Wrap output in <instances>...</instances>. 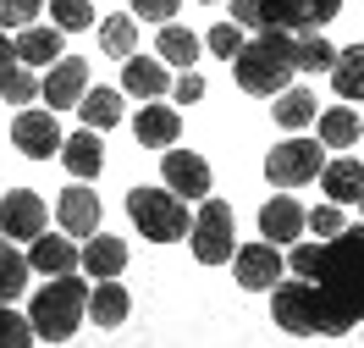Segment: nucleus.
<instances>
[{
  "mask_svg": "<svg viewBox=\"0 0 364 348\" xmlns=\"http://www.w3.org/2000/svg\"><path fill=\"white\" fill-rule=\"evenodd\" d=\"M287 265H293V277L315 282V337H342L364 321V227H342L337 238H320V243L298 238L287 243Z\"/></svg>",
  "mask_w": 364,
  "mask_h": 348,
  "instance_id": "1",
  "label": "nucleus"
},
{
  "mask_svg": "<svg viewBox=\"0 0 364 348\" xmlns=\"http://www.w3.org/2000/svg\"><path fill=\"white\" fill-rule=\"evenodd\" d=\"M232 72H237V89L243 94H282L298 72V33L287 28H259L254 39H243V50L232 56Z\"/></svg>",
  "mask_w": 364,
  "mask_h": 348,
  "instance_id": "2",
  "label": "nucleus"
},
{
  "mask_svg": "<svg viewBox=\"0 0 364 348\" xmlns=\"http://www.w3.org/2000/svg\"><path fill=\"white\" fill-rule=\"evenodd\" d=\"M83 315H89V282L77 277V271L50 277L45 288L33 293V304H28V321H33V332H39L45 343H67L72 332L83 326Z\"/></svg>",
  "mask_w": 364,
  "mask_h": 348,
  "instance_id": "3",
  "label": "nucleus"
},
{
  "mask_svg": "<svg viewBox=\"0 0 364 348\" xmlns=\"http://www.w3.org/2000/svg\"><path fill=\"white\" fill-rule=\"evenodd\" d=\"M127 216L133 227L149 238V243H177L193 232V216H188V199L171 194V188H133L127 194Z\"/></svg>",
  "mask_w": 364,
  "mask_h": 348,
  "instance_id": "4",
  "label": "nucleus"
},
{
  "mask_svg": "<svg viewBox=\"0 0 364 348\" xmlns=\"http://www.w3.org/2000/svg\"><path fill=\"white\" fill-rule=\"evenodd\" d=\"M188 243H193V260L199 265H227L237 255V221H232V205L227 199H199V216H193V232H188Z\"/></svg>",
  "mask_w": 364,
  "mask_h": 348,
  "instance_id": "5",
  "label": "nucleus"
},
{
  "mask_svg": "<svg viewBox=\"0 0 364 348\" xmlns=\"http://www.w3.org/2000/svg\"><path fill=\"white\" fill-rule=\"evenodd\" d=\"M320 166H326V144L320 139H287L265 155V177H271V188H304L320 177Z\"/></svg>",
  "mask_w": 364,
  "mask_h": 348,
  "instance_id": "6",
  "label": "nucleus"
},
{
  "mask_svg": "<svg viewBox=\"0 0 364 348\" xmlns=\"http://www.w3.org/2000/svg\"><path fill=\"white\" fill-rule=\"evenodd\" d=\"M342 11V0H259V23L287 33H320Z\"/></svg>",
  "mask_w": 364,
  "mask_h": 348,
  "instance_id": "7",
  "label": "nucleus"
},
{
  "mask_svg": "<svg viewBox=\"0 0 364 348\" xmlns=\"http://www.w3.org/2000/svg\"><path fill=\"white\" fill-rule=\"evenodd\" d=\"M232 271H237V288H249V293H271L276 282H282V271H287L282 243H271V238L243 243V249L232 255Z\"/></svg>",
  "mask_w": 364,
  "mask_h": 348,
  "instance_id": "8",
  "label": "nucleus"
},
{
  "mask_svg": "<svg viewBox=\"0 0 364 348\" xmlns=\"http://www.w3.org/2000/svg\"><path fill=\"white\" fill-rule=\"evenodd\" d=\"M45 221H50V210L33 188H11V194L0 199V232L17 238V243H33V238L45 232Z\"/></svg>",
  "mask_w": 364,
  "mask_h": 348,
  "instance_id": "9",
  "label": "nucleus"
},
{
  "mask_svg": "<svg viewBox=\"0 0 364 348\" xmlns=\"http://www.w3.org/2000/svg\"><path fill=\"white\" fill-rule=\"evenodd\" d=\"M83 94H89V61H83V56H61V61H50L45 89H39V100H45L50 111H72Z\"/></svg>",
  "mask_w": 364,
  "mask_h": 348,
  "instance_id": "10",
  "label": "nucleus"
},
{
  "mask_svg": "<svg viewBox=\"0 0 364 348\" xmlns=\"http://www.w3.org/2000/svg\"><path fill=\"white\" fill-rule=\"evenodd\" d=\"M11 144L23 149L28 161H50L55 149H61V127H55V111H17L11 122Z\"/></svg>",
  "mask_w": 364,
  "mask_h": 348,
  "instance_id": "11",
  "label": "nucleus"
},
{
  "mask_svg": "<svg viewBox=\"0 0 364 348\" xmlns=\"http://www.w3.org/2000/svg\"><path fill=\"white\" fill-rule=\"evenodd\" d=\"M100 216H105V205H100L94 188H83V177L55 199V221H61V232H72V238H94V232H100Z\"/></svg>",
  "mask_w": 364,
  "mask_h": 348,
  "instance_id": "12",
  "label": "nucleus"
},
{
  "mask_svg": "<svg viewBox=\"0 0 364 348\" xmlns=\"http://www.w3.org/2000/svg\"><path fill=\"white\" fill-rule=\"evenodd\" d=\"M160 177H166V188L182 194V199H205L210 194V166H205V155H193V149H166Z\"/></svg>",
  "mask_w": 364,
  "mask_h": 348,
  "instance_id": "13",
  "label": "nucleus"
},
{
  "mask_svg": "<svg viewBox=\"0 0 364 348\" xmlns=\"http://www.w3.org/2000/svg\"><path fill=\"white\" fill-rule=\"evenodd\" d=\"M177 133H182L177 105H160V100H144V105H138L133 139L144 144V149H171V144H177Z\"/></svg>",
  "mask_w": 364,
  "mask_h": 348,
  "instance_id": "14",
  "label": "nucleus"
},
{
  "mask_svg": "<svg viewBox=\"0 0 364 348\" xmlns=\"http://www.w3.org/2000/svg\"><path fill=\"white\" fill-rule=\"evenodd\" d=\"M259 232H265L271 243H298V238L309 232V210L298 205L293 194H276L271 205L259 210Z\"/></svg>",
  "mask_w": 364,
  "mask_h": 348,
  "instance_id": "15",
  "label": "nucleus"
},
{
  "mask_svg": "<svg viewBox=\"0 0 364 348\" xmlns=\"http://www.w3.org/2000/svg\"><path fill=\"white\" fill-rule=\"evenodd\" d=\"M28 260H33V271L61 277V271H77V265H83V249L72 243V232H39L33 249H28Z\"/></svg>",
  "mask_w": 364,
  "mask_h": 348,
  "instance_id": "16",
  "label": "nucleus"
},
{
  "mask_svg": "<svg viewBox=\"0 0 364 348\" xmlns=\"http://www.w3.org/2000/svg\"><path fill=\"white\" fill-rule=\"evenodd\" d=\"M67 56V39H61V28L55 23H28V28H17V61L23 67H50V61H61Z\"/></svg>",
  "mask_w": 364,
  "mask_h": 348,
  "instance_id": "17",
  "label": "nucleus"
},
{
  "mask_svg": "<svg viewBox=\"0 0 364 348\" xmlns=\"http://www.w3.org/2000/svg\"><path fill=\"white\" fill-rule=\"evenodd\" d=\"M61 161H67L72 177H100V166H105V144H100V127H77L61 139Z\"/></svg>",
  "mask_w": 364,
  "mask_h": 348,
  "instance_id": "18",
  "label": "nucleus"
},
{
  "mask_svg": "<svg viewBox=\"0 0 364 348\" xmlns=\"http://www.w3.org/2000/svg\"><path fill=\"white\" fill-rule=\"evenodd\" d=\"M122 89L127 94H138V100H160V94L171 89V78H166V61L160 56H127L122 61Z\"/></svg>",
  "mask_w": 364,
  "mask_h": 348,
  "instance_id": "19",
  "label": "nucleus"
},
{
  "mask_svg": "<svg viewBox=\"0 0 364 348\" xmlns=\"http://www.w3.org/2000/svg\"><path fill=\"white\" fill-rule=\"evenodd\" d=\"M320 188H326V199H337V205H359L364 199V161H353V155L326 161L320 166Z\"/></svg>",
  "mask_w": 364,
  "mask_h": 348,
  "instance_id": "20",
  "label": "nucleus"
},
{
  "mask_svg": "<svg viewBox=\"0 0 364 348\" xmlns=\"http://www.w3.org/2000/svg\"><path fill=\"white\" fill-rule=\"evenodd\" d=\"M83 271H89L94 282H100V277H122V271H127V243L111 238V232L83 238Z\"/></svg>",
  "mask_w": 364,
  "mask_h": 348,
  "instance_id": "21",
  "label": "nucleus"
},
{
  "mask_svg": "<svg viewBox=\"0 0 364 348\" xmlns=\"http://www.w3.org/2000/svg\"><path fill=\"white\" fill-rule=\"evenodd\" d=\"M127 310H133V299H127V288H122L116 277H100L89 288V321L94 326H122Z\"/></svg>",
  "mask_w": 364,
  "mask_h": 348,
  "instance_id": "22",
  "label": "nucleus"
},
{
  "mask_svg": "<svg viewBox=\"0 0 364 348\" xmlns=\"http://www.w3.org/2000/svg\"><path fill=\"white\" fill-rule=\"evenodd\" d=\"M199 33H188V28H177V23H160V39H155V56L166 61V67H193L199 61Z\"/></svg>",
  "mask_w": 364,
  "mask_h": 348,
  "instance_id": "23",
  "label": "nucleus"
},
{
  "mask_svg": "<svg viewBox=\"0 0 364 348\" xmlns=\"http://www.w3.org/2000/svg\"><path fill=\"white\" fill-rule=\"evenodd\" d=\"M331 89H337L342 100H364V45L337 50V61H331Z\"/></svg>",
  "mask_w": 364,
  "mask_h": 348,
  "instance_id": "24",
  "label": "nucleus"
},
{
  "mask_svg": "<svg viewBox=\"0 0 364 348\" xmlns=\"http://www.w3.org/2000/svg\"><path fill=\"white\" fill-rule=\"evenodd\" d=\"M28 271H33V260L17 255V238H6V232H0V304L17 299V293L28 288Z\"/></svg>",
  "mask_w": 364,
  "mask_h": 348,
  "instance_id": "25",
  "label": "nucleus"
},
{
  "mask_svg": "<svg viewBox=\"0 0 364 348\" xmlns=\"http://www.w3.org/2000/svg\"><path fill=\"white\" fill-rule=\"evenodd\" d=\"M100 50L116 56V61H127V56L138 50V17H133V11H116V17L100 23Z\"/></svg>",
  "mask_w": 364,
  "mask_h": 348,
  "instance_id": "26",
  "label": "nucleus"
},
{
  "mask_svg": "<svg viewBox=\"0 0 364 348\" xmlns=\"http://www.w3.org/2000/svg\"><path fill=\"white\" fill-rule=\"evenodd\" d=\"M359 116L353 105H331V111H320V144L326 149H348V144H359Z\"/></svg>",
  "mask_w": 364,
  "mask_h": 348,
  "instance_id": "27",
  "label": "nucleus"
},
{
  "mask_svg": "<svg viewBox=\"0 0 364 348\" xmlns=\"http://www.w3.org/2000/svg\"><path fill=\"white\" fill-rule=\"evenodd\" d=\"M315 116H320V105H315V94H309V89L287 83V89L276 94V127H309Z\"/></svg>",
  "mask_w": 364,
  "mask_h": 348,
  "instance_id": "28",
  "label": "nucleus"
},
{
  "mask_svg": "<svg viewBox=\"0 0 364 348\" xmlns=\"http://www.w3.org/2000/svg\"><path fill=\"white\" fill-rule=\"evenodd\" d=\"M77 111H83V127H116L122 122V94L116 89H89L83 100H77Z\"/></svg>",
  "mask_w": 364,
  "mask_h": 348,
  "instance_id": "29",
  "label": "nucleus"
},
{
  "mask_svg": "<svg viewBox=\"0 0 364 348\" xmlns=\"http://www.w3.org/2000/svg\"><path fill=\"white\" fill-rule=\"evenodd\" d=\"M45 11H50V23L61 28V33H83V28H94V0H50Z\"/></svg>",
  "mask_w": 364,
  "mask_h": 348,
  "instance_id": "30",
  "label": "nucleus"
},
{
  "mask_svg": "<svg viewBox=\"0 0 364 348\" xmlns=\"http://www.w3.org/2000/svg\"><path fill=\"white\" fill-rule=\"evenodd\" d=\"M39 89H45V78H33V67H17L0 78V100H11V105H28V100H39Z\"/></svg>",
  "mask_w": 364,
  "mask_h": 348,
  "instance_id": "31",
  "label": "nucleus"
},
{
  "mask_svg": "<svg viewBox=\"0 0 364 348\" xmlns=\"http://www.w3.org/2000/svg\"><path fill=\"white\" fill-rule=\"evenodd\" d=\"M337 61V45L320 39V33H298V72H331Z\"/></svg>",
  "mask_w": 364,
  "mask_h": 348,
  "instance_id": "32",
  "label": "nucleus"
},
{
  "mask_svg": "<svg viewBox=\"0 0 364 348\" xmlns=\"http://www.w3.org/2000/svg\"><path fill=\"white\" fill-rule=\"evenodd\" d=\"M33 337H39V332H33V321H23L11 304H0V348H28Z\"/></svg>",
  "mask_w": 364,
  "mask_h": 348,
  "instance_id": "33",
  "label": "nucleus"
},
{
  "mask_svg": "<svg viewBox=\"0 0 364 348\" xmlns=\"http://www.w3.org/2000/svg\"><path fill=\"white\" fill-rule=\"evenodd\" d=\"M205 45H210V56H221V61H232L237 50H243V23H215L205 33Z\"/></svg>",
  "mask_w": 364,
  "mask_h": 348,
  "instance_id": "34",
  "label": "nucleus"
},
{
  "mask_svg": "<svg viewBox=\"0 0 364 348\" xmlns=\"http://www.w3.org/2000/svg\"><path fill=\"white\" fill-rule=\"evenodd\" d=\"M39 11H45V0H0V28H28L39 23Z\"/></svg>",
  "mask_w": 364,
  "mask_h": 348,
  "instance_id": "35",
  "label": "nucleus"
},
{
  "mask_svg": "<svg viewBox=\"0 0 364 348\" xmlns=\"http://www.w3.org/2000/svg\"><path fill=\"white\" fill-rule=\"evenodd\" d=\"M342 227H348V216H342V205H337V199H326V205H315V210H309V232H320V238H337Z\"/></svg>",
  "mask_w": 364,
  "mask_h": 348,
  "instance_id": "36",
  "label": "nucleus"
},
{
  "mask_svg": "<svg viewBox=\"0 0 364 348\" xmlns=\"http://www.w3.org/2000/svg\"><path fill=\"white\" fill-rule=\"evenodd\" d=\"M127 6H133V17H144V23H171L182 0H127Z\"/></svg>",
  "mask_w": 364,
  "mask_h": 348,
  "instance_id": "37",
  "label": "nucleus"
},
{
  "mask_svg": "<svg viewBox=\"0 0 364 348\" xmlns=\"http://www.w3.org/2000/svg\"><path fill=\"white\" fill-rule=\"evenodd\" d=\"M171 100H177V105H193V100H205V78H199L193 67H182V78L171 83Z\"/></svg>",
  "mask_w": 364,
  "mask_h": 348,
  "instance_id": "38",
  "label": "nucleus"
},
{
  "mask_svg": "<svg viewBox=\"0 0 364 348\" xmlns=\"http://www.w3.org/2000/svg\"><path fill=\"white\" fill-rule=\"evenodd\" d=\"M232 23H243V28H265V23H259V0H232Z\"/></svg>",
  "mask_w": 364,
  "mask_h": 348,
  "instance_id": "39",
  "label": "nucleus"
},
{
  "mask_svg": "<svg viewBox=\"0 0 364 348\" xmlns=\"http://www.w3.org/2000/svg\"><path fill=\"white\" fill-rule=\"evenodd\" d=\"M17 67V39H6V28H0V78Z\"/></svg>",
  "mask_w": 364,
  "mask_h": 348,
  "instance_id": "40",
  "label": "nucleus"
},
{
  "mask_svg": "<svg viewBox=\"0 0 364 348\" xmlns=\"http://www.w3.org/2000/svg\"><path fill=\"white\" fill-rule=\"evenodd\" d=\"M205 6H215V0H205Z\"/></svg>",
  "mask_w": 364,
  "mask_h": 348,
  "instance_id": "41",
  "label": "nucleus"
},
{
  "mask_svg": "<svg viewBox=\"0 0 364 348\" xmlns=\"http://www.w3.org/2000/svg\"><path fill=\"white\" fill-rule=\"evenodd\" d=\"M359 205H364V199H359Z\"/></svg>",
  "mask_w": 364,
  "mask_h": 348,
  "instance_id": "42",
  "label": "nucleus"
}]
</instances>
